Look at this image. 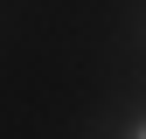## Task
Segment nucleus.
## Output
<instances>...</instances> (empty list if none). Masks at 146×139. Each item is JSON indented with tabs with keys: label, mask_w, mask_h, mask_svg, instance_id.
Masks as SVG:
<instances>
[{
	"label": "nucleus",
	"mask_w": 146,
	"mask_h": 139,
	"mask_svg": "<svg viewBox=\"0 0 146 139\" xmlns=\"http://www.w3.org/2000/svg\"><path fill=\"white\" fill-rule=\"evenodd\" d=\"M132 139H146V118H139V125H132Z\"/></svg>",
	"instance_id": "obj_1"
}]
</instances>
